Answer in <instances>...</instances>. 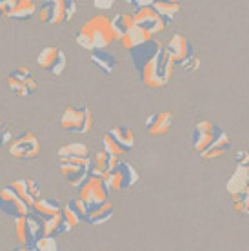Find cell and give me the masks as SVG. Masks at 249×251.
<instances>
[{"label": "cell", "mask_w": 249, "mask_h": 251, "mask_svg": "<svg viewBox=\"0 0 249 251\" xmlns=\"http://www.w3.org/2000/svg\"><path fill=\"white\" fill-rule=\"evenodd\" d=\"M7 86L17 97H29L38 89V84L33 76L31 69H27L25 66H17L9 71Z\"/></svg>", "instance_id": "obj_9"}, {"label": "cell", "mask_w": 249, "mask_h": 251, "mask_svg": "<svg viewBox=\"0 0 249 251\" xmlns=\"http://www.w3.org/2000/svg\"><path fill=\"white\" fill-rule=\"evenodd\" d=\"M89 60H91L95 68H99L106 75L113 73V69L117 68V57L113 53H109V51H106V48L89 51Z\"/></svg>", "instance_id": "obj_19"}, {"label": "cell", "mask_w": 249, "mask_h": 251, "mask_svg": "<svg viewBox=\"0 0 249 251\" xmlns=\"http://www.w3.org/2000/svg\"><path fill=\"white\" fill-rule=\"evenodd\" d=\"M37 64L44 71H48L51 75L60 76L64 73V69L68 66V57L60 48L56 46H46L37 57Z\"/></svg>", "instance_id": "obj_11"}, {"label": "cell", "mask_w": 249, "mask_h": 251, "mask_svg": "<svg viewBox=\"0 0 249 251\" xmlns=\"http://www.w3.org/2000/svg\"><path fill=\"white\" fill-rule=\"evenodd\" d=\"M62 129L76 135H86L93 127V115L87 106H68L60 119Z\"/></svg>", "instance_id": "obj_5"}, {"label": "cell", "mask_w": 249, "mask_h": 251, "mask_svg": "<svg viewBox=\"0 0 249 251\" xmlns=\"http://www.w3.org/2000/svg\"><path fill=\"white\" fill-rule=\"evenodd\" d=\"M171 2H180V0H171Z\"/></svg>", "instance_id": "obj_44"}, {"label": "cell", "mask_w": 249, "mask_h": 251, "mask_svg": "<svg viewBox=\"0 0 249 251\" xmlns=\"http://www.w3.org/2000/svg\"><path fill=\"white\" fill-rule=\"evenodd\" d=\"M31 211L37 213L42 220H46L60 213L62 211V204L56 199H37L35 204L31 206Z\"/></svg>", "instance_id": "obj_23"}, {"label": "cell", "mask_w": 249, "mask_h": 251, "mask_svg": "<svg viewBox=\"0 0 249 251\" xmlns=\"http://www.w3.org/2000/svg\"><path fill=\"white\" fill-rule=\"evenodd\" d=\"M224 131L222 127L211 120H206V119H200L197 124H195V129H193V137H191V144H193V150L197 153H202V151L206 150L207 146L213 142V138L220 135V133Z\"/></svg>", "instance_id": "obj_12"}, {"label": "cell", "mask_w": 249, "mask_h": 251, "mask_svg": "<svg viewBox=\"0 0 249 251\" xmlns=\"http://www.w3.org/2000/svg\"><path fill=\"white\" fill-rule=\"evenodd\" d=\"M11 140H13L11 131H7V129L2 127V131H0V150H2V148H7V146L11 144Z\"/></svg>", "instance_id": "obj_37"}, {"label": "cell", "mask_w": 249, "mask_h": 251, "mask_svg": "<svg viewBox=\"0 0 249 251\" xmlns=\"http://www.w3.org/2000/svg\"><path fill=\"white\" fill-rule=\"evenodd\" d=\"M38 19L46 24L66 22V4L64 0H42L38 7Z\"/></svg>", "instance_id": "obj_16"}, {"label": "cell", "mask_w": 249, "mask_h": 251, "mask_svg": "<svg viewBox=\"0 0 249 251\" xmlns=\"http://www.w3.org/2000/svg\"><path fill=\"white\" fill-rule=\"evenodd\" d=\"M95 7H99V9H109V7L115 4V0H93Z\"/></svg>", "instance_id": "obj_38"}, {"label": "cell", "mask_w": 249, "mask_h": 251, "mask_svg": "<svg viewBox=\"0 0 249 251\" xmlns=\"http://www.w3.org/2000/svg\"><path fill=\"white\" fill-rule=\"evenodd\" d=\"M246 170H248V173H249V162H248V164H246Z\"/></svg>", "instance_id": "obj_41"}, {"label": "cell", "mask_w": 249, "mask_h": 251, "mask_svg": "<svg viewBox=\"0 0 249 251\" xmlns=\"http://www.w3.org/2000/svg\"><path fill=\"white\" fill-rule=\"evenodd\" d=\"M164 48L169 53V57L173 58L174 66H180V68H184L189 73H193V71H197L200 68V58L195 55L193 46L180 33L173 35L171 40Z\"/></svg>", "instance_id": "obj_3"}, {"label": "cell", "mask_w": 249, "mask_h": 251, "mask_svg": "<svg viewBox=\"0 0 249 251\" xmlns=\"http://www.w3.org/2000/svg\"><path fill=\"white\" fill-rule=\"evenodd\" d=\"M111 217H113V206L111 202L106 201L104 204L93 207L87 213L86 224H89V226H102V224H106L107 220H111Z\"/></svg>", "instance_id": "obj_26"}, {"label": "cell", "mask_w": 249, "mask_h": 251, "mask_svg": "<svg viewBox=\"0 0 249 251\" xmlns=\"http://www.w3.org/2000/svg\"><path fill=\"white\" fill-rule=\"evenodd\" d=\"M249 186V173L248 170L244 168V166H237V170H235V173L229 176V180H227V184H225V189H227V193L229 195H237L240 193V191H244V189Z\"/></svg>", "instance_id": "obj_24"}, {"label": "cell", "mask_w": 249, "mask_h": 251, "mask_svg": "<svg viewBox=\"0 0 249 251\" xmlns=\"http://www.w3.org/2000/svg\"><path fill=\"white\" fill-rule=\"evenodd\" d=\"M78 189H80L78 197L87 204L89 211L93 207L104 204L107 201V193H109V189H107L106 182H104V176H97V175L87 176Z\"/></svg>", "instance_id": "obj_8"}, {"label": "cell", "mask_w": 249, "mask_h": 251, "mask_svg": "<svg viewBox=\"0 0 249 251\" xmlns=\"http://www.w3.org/2000/svg\"><path fill=\"white\" fill-rule=\"evenodd\" d=\"M102 144H104V150L109 151V153H111V155H115V157H122V155H124V151L120 150L119 146L113 142L111 137H109L107 133H104V137H102Z\"/></svg>", "instance_id": "obj_35"}, {"label": "cell", "mask_w": 249, "mask_h": 251, "mask_svg": "<svg viewBox=\"0 0 249 251\" xmlns=\"http://www.w3.org/2000/svg\"><path fill=\"white\" fill-rule=\"evenodd\" d=\"M62 215L64 219L68 220V224L71 227H76L80 226V224H86V219H84V215H82V211L76 207L75 201L71 199V201L66 204V206H62Z\"/></svg>", "instance_id": "obj_31"}, {"label": "cell", "mask_w": 249, "mask_h": 251, "mask_svg": "<svg viewBox=\"0 0 249 251\" xmlns=\"http://www.w3.org/2000/svg\"><path fill=\"white\" fill-rule=\"evenodd\" d=\"M35 250L38 251H56L58 244H56V237L53 235H42L35 244Z\"/></svg>", "instance_id": "obj_34"}, {"label": "cell", "mask_w": 249, "mask_h": 251, "mask_svg": "<svg viewBox=\"0 0 249 251\" xmlns=\"http://www.w3.org/2000/svg\"><path fill=\"white\" fill-rule=\"evenodd\" d=\"M148 38H151V35L148 31H146V29H142V27H140V25H133V27H131L129 31L125 33L124 37L120 38L119 42L122 46H124L125 50L129 51L131 48H135V46H138V44H142V42H146V40H148Z\"/></svg>", "instance_id": "obj_28"}, {"label": "cell", "mask_w": 249, "mask_h": 251, "mask_svg": "<svg viewBox=\"0 0 249 251\" xmlns=\"http://www.w3.org/2000/svg\"><path fill=\"white\" fill-rule=\"evenodd\" d=\"M117 38L113 33L111 19L106 15H97L84 22L80 31L76 33V44L86 51L100 50L111 46Z\"/></svg>", "instance_id": "obj_1"}, {"label": "cell", "mask_w": 249, "mask_h": 251, "mask_svg": "<svg viewBox=\"0 0 249 251\" xmlns=\"http://www.w3.org/2000/svg\"><path fill=\"white\" fill-rule=\"evenodd\" d=\"M106 133L111 137L113 142L124 151V155L135 148V133H133L131 127H113V129H109Z\"/></svg>", "instance_id": "obj_22"}, {"label": "cell", "mask_w": 249, "mask_h": 251, "mask_svg": "<svg viewBox=\"0 0 249 251\" xmlns=\"http://www.w3.org/2000/svg\"><path fill=\"white\" fill-rule=\"evenodd\" d=\"M151 7L162 17L166 24H171L174 17L180 13V2H171V0H155Z\"/></svg>", "instance_id": "obj_25"}, {"label": "cell", "mask_w": 249, "mask_h": 251, "mask_svg": "<svg viewBox=\"0 0 249 251\" xmlns=\"http://www.w3.org/2000/svg\"><path fill=\"white\" fill-rule=\"evenodd\" d=\"M153 2H155V0H133V6L137 7V9L138 7H149Z\"/></svg>", "instance_id": "obj_39"}, {"label": "cell", "mask_w": 249, "mask_h": 251, "mask_svg": "<svg viewBox=\"0 0 249 251\" xmlns=\"http://www.w3.org/2000/svg\"><path fill=\"white\" fill-rule=\"evenodd\" d=\"M133 25H135V19H133V15H129V13H117L111 19V27L117 40H120V38L124 37Z\"/></svg>", "instance_id": "obj_29"}, {"label": "cell", "mask_w": 249, "mask_h": 251, "mask_svg": "<svg viewBox=\"0 0 249 251\" xmlns=\"http://www.w3.org/2000/svg\"><path fill=\"white\" fill-rule=\"evenodd\" d=\"M7 150H9L11 157L29 160V158L38 157V153H40V142H38V137L35 133L22 131L13 138L11 144L7 146Z\"/></svg>", "instance_id": "obj_10"}, {"label": "cell", "mask_w": 249, "mask_h": 251, "mask_svg": "<svg viewBox=\"0 0 249 251\" xmlns=\"http://www.w3.org/2000/svg\"><path fill=\"white\" fill-rule=\"evenodd\" d=\"M22 201L27 204V206L31 207L35 204L37 199H40V188H38V184L31 178H20V180H15V182L9 184Z\"/></svg>", "instance_id": "obj_18"}, {"label": "cell", "mask_w": 249, "mask_h": 251, "mask_svg": "<svg viewBox=\"0 0 249 251\" xmlns=\"http://www.w3.org/2000/svg\"><path fill=\"white\" fill-rule=\"evenodd\" d=\"M171 122H173L171 111H156L146 119L144 127H146L149 137H162L171 129Z\"/></svg>", "instance_id": "obj_17"}, {"label": "cell", "mask_w": 249, "mask_h": 251, "mask_svg": "<svg viewBox=\"0 0 249 251\" xmlns=\"http://www.w3.org/2000/svg\"><path fill=\"white\" fill-rule=\"evenodd\" d=\"M173 58L169 57L166 48H162L149 62L144 66L138 75H140V78H142L146 86H149V88H164L169 82V78L173 76Z\"/></svg>", "instance_id": "obj_2"}, {"label": "cell", "mask_w": 249, "mask_h": 251, "mask_svg": "<svg viewBox=\"0 0 249 251\" xmlns=\"http://www.w3.org/2000/svg\"><path fill=\"white\" fill-rule=\"evenodd\" d=\"M133 19H135V24L140 25L142 29L149 33L151 37H155L158 33H162L166 29V22L162 20V17L153 9V7H138L137 11L133 13Z\"/></svg>", "instance_id": "obj_15"}, {"label": "cell", "mask_w": 249, "mask_h": 251, "mask_svg": "<svg viewBox=\"0 0 249 251\" xmlns=\"http://www.w3.org/2000/svg\"><path fill=\"white\" fill-rule=\"evenodd\" d=\"M15 233L20 242V250H35L37 240L44 235V220L37 213H29L25 217L15 219Z\"/></svg>", "instance_id": "obj_4"}, {"label": "cell", "mask_w": 249, "mask_h": 251, "mask_svg": "<svg viewBox=\"0 0 249 251\" xmlns=\"http://www.w3.org/2000/svg\"><path fill=\"white\" fill-rule=\"evenodd\" d=\"M37 13V4L35 0H17L15 7L11 9L7 19H17V20H27L31 19Z\"/></svg>", "instance_id": "obj_30"}, {"label": "cell", "mask_w": 249, "mask_h": 251, "mask_svg": "<svg viewBox=\"0 0 249 251\" xmlns=\"http://www.w3.org/2000/svg\"><path fill=\"white\" fill-rule=\"evenodd\" d=\"M162 48H164V46L153 37L148 38V40H146V42H142V44L131 48L129 57H131V62H133V66H135V71H137V73H140L144 66L149 62L151 58L155 57L156 53L162 50Z\"/></svg>", "instance_id": "obj_14"}, {"label": "cell", "mask_w": 249, "mask_h": 251, "mask_svg": "<svg viewBox=\"0 0 249 251\" xmlns=\"http://www.w3.org/2000/svg\"><path fill=\"white\" fill-rule=\"evenodd\" d=\"M0 211H4L11 219H19V217H25L29 213L31 207L20 199L19 193L11 186H7L0 191Z\"/></svg>", "instance_id": "obj_13"}, {"label": "cell", "mask_w": 249, "mask_h": 251, "mask_svg": "<svg viewBox=\"0 0 249 251\" xmlns=\"http://www.w3.org/2000/svg\"><path fill=\"white\" fill-rule=\"evenodd\" d=\"M2 127H4V126H2V122H0V131H2Z\"/></svg>", "instance_id": "obj_43"}, {"label": "cell", "mask_w": 249, "mask_h": 251, "mask_svg": "<svg viewBox=\"0 0 249 251\" xmlns=\"http://www.w3.org/2000/svg\"><path fill=\"white\" fill-rule=\"evenodd\" d=\"M17 0H0V17H9Z\"/></svg>", "instance_id": "obj_36"}, {"label": "cell", "mask_w": 249, "mask_h": 251, "mask_svg": "<svg viewBox=\"0 0 249 251\" xmlns=\"http://www.w3.org/2000/svg\"><path fill=\"white\" fill-rule=\"evenodd\" d=\"M0 231H2V220H0Z\"/></svg>", "instance_id": "obj_42"}, {"label": "cell", "mask_w": 249, "mask_h": 251, "mask_svg": "<svg viewBox=\"0 0 249 251\" xmlns=\"http://www.w3.org/2000/svg\"><path fill=\"white\" fill-rule=\"evenodd\" d=\"M91 166H93V160L89 157L60 158L58 171L73 188H80L82 182L91 175Z\"/></svg>", "instance_id": "obj_6"}, {"label": "cell", "mask_w": 249, "mask_h": 251, "mask_svg": "<svg viewBox=\"0 0 249 251\" xmlns=\"http://www.w3.org/2000/svg\"><path fill=\"white\" fill-rule=\"evenodd\" d=\"M119 162V157H115L111 155L109 151L102 150L100 153H97V157L93 158V166H91V175H97V176H104L107 175L109 171L117 166Z\"/></svg>", "instance_id": "obj_21"}, {"label": "cell", "mask_w": 249, "mask_h": 251, "mask_svg": "<svg viewBox=\"0 0 249 251\" xmlns=\"http://www.w3.org/2000/svg\"><path fill=\"white\" fill-rule=\"evenodd\" d=\"M125 4H131V6H133V0H124Z\"/></svg>", "instance_id": "obj_40"}, {"label": "cell", "mask_w": 249, "mask_h": 251, "mask_svg": "<svg viewBox=\"0 0 249 251\" xmlns=\"http://www.w3.org/2000/svg\"><path fill=\"white\" fill-rule=\"evenodd\" d=\"M71 157H89V150L82 142H73L58 148V158H71Z\"/></svg>", "instance_id": "obj_32"}, {"label": "cell", "mask_w": 249, "mask_h": 251, "mask_svg": "<svg viewBox=\"0 0 249 251\" xmlns=\"http://www.w3.org/2000/svg\"><path fill=\"white\" fill-rule=\"evenodd\" d=\"M73 227L68 224V220L64 219L62 211L51 219L44 220V235H53V237H58V235H64V233L71 231Z\"/></svg>", "instance_id": "obj_27"}, {"label": "cell", "mask_w": 249, "mask_h": 251, "mask_svg": "<svg viewBox=\"0 0 249 251\" xmlns=\"http://www.w3.org/2000/svg\"><path fill=\"white\" fill-rule=\"evenodd\" d=\"M229 148H231L229 137H227V133H225V131H222L220 135H217V137L213 138V142L207 146L206 150L200 153V157L206 158V160L218 158V157H222L224 153H227V150H229Z\"/></svg>", "instance_id": "obj_20"}, {"label": "cell", "mask_w": 249, "mask_h": 251, "mask_svg": "<svg viewBox=\"0 0 249 251\" xmlns=\"http://www.w3.org/2000/svg\"><path fill=\"white\" fill-rule=\"evenodd\" d=\"M104 182L107 189H129L138 182V171L131 162H117L107 175H104Z\"/></svg>", "instance_id": "obj_7"}, {"label": "cell", "mask_w": 249, "mask_h": 251, "mask_svg": "<svg viewBox=\"0 0 249 251\" xmlns=\"http://www.w3.org/2000/svg\"><path fill=\"white\" fill-rule=\"evenodd\" d=\"M231 201H233V207L240 211L244 215H249V186L244 191L237 195H231Z\"/></svg>", "instance_id": "obj_33"}]
</instances>
